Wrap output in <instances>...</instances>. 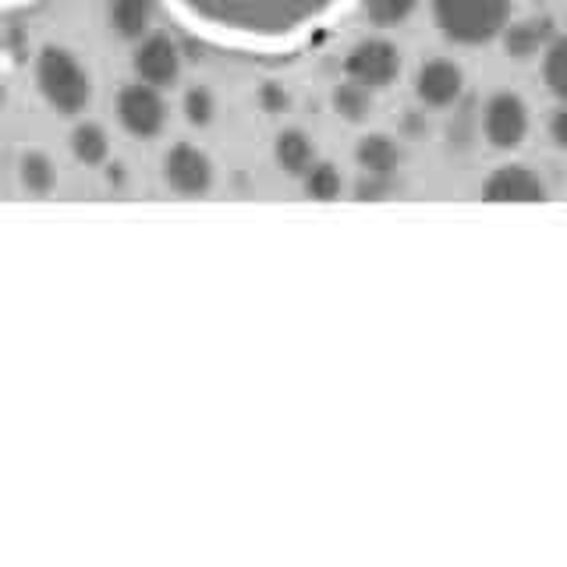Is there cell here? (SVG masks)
<instances>
[{
  "label": "cell",
  "instance_id": "cell-1",
  "mask_svg": "<svg viewBox=\"0 0 567 567\" xmlns=\"http://www.w3.org/2000/svg\"><path fill=\"white\" fill-rule=\"evenodd\" d=\"M195 32L224 47L288 50L306 43L344 0H164Z\"/></svg>",
  "mask_w": 567,
  "mask_h": 567
},
{
  "label": "cell",
  "instance_id": "cell-2",
  "mask_svg": "<svg viewBox=\"0 0 567 567\" xmlns=\"http://www.w3.org/2000/svg\"><path fill=\"white\" fill-rule=\"evenodd\" d=\"M32 82L58 117H79L93 103V75L71 47L47 43L32 58Z\"/></svg>",
  "mask_w": 567,
  "mask_h": 567
},
{
  "label": "cell",
  "instance_id": "cell-3",
  "mask_svg": "<svg viewBox=\"0 0 567 567\" xmlns=\"http://www.w3.org/2000/svg\"><path fill=\"white\" fill-rule=\"evenodd\" d=\"M430 14L447 43L486 47L514 18V0H430Z\"/></svg>",
  "mask_w": 567,
  "mask_h": 567
},
{
  "label": "cell",
  "instance_id": "cell-4",
  "mask_svg": "<svg viewBox=\"0 0 567 567\" xmlns=\"http://www.w3.org/2000/svg\"><path fill=\"white\" fill-rule=\"evenodd\" d=\"M114 117L121 124L124 135L150 142L156 135H164L167 121H171V103L164 96V89L146 85V82H128L117 89L114 96Z\"/></svg>",
  "mask_w": 567,
  "mask_h": 567
},
{
  "label": "cell",
  "instance_id": "cell-5",
  "mask_svg": "<svg viewBox=\"0 0 567 567\" xmlns=\"http://www.w3.org/2000/svg\"><path fill=\"white\" fill-rule=\"evenodd\" d=\"M401 47L386 35H365L344 53V79L372 89V93H383V89L394 85L401 79Z\"/></svg>",
  "mask_w": 567,
  "mask_h": 567
},
{
  "label": "cell",
  "instance_id": "cell-6",
  "mask_svg": "<svg viewBox=\"0 0 567 567\" xmlns=\"http://www.w3.org/2000/svg\"><path fill=\"white\" fill-rule=\"evenodd\" d=\"M478 132H483V138L501 153L522 150V142L532 132V111H528L525 96L511 93V89L493 93L483 103V114H478Z\"/></svg>",
  "mask_w": 567,
  "mask_h": 567
},
{
  "label": "cell",
  "instance_id": "cell-7",
  "mask_svg": "<svg viewBox=\"0 0 567 567\" xmlns=\"http://www.w3.org/2000/svg\"><path fill=\"white\" fill-rule=\"evenodd\" d=\"M159 171H164V185L182 199H203V195L217 188V164L195 142H174L164 153Z\"/></svg>",
  "mask_w": 567,
  "mask_h": 567
},
{
  "label": "cell",
  "instance_id": "cell-8",
  "mask_svg": "<svg viewBox=\"0 0 567 567\" xmlns=\"http://www.w3.org/2000/svg\"><path fill=\"white\" fill-rule=\"evenodd\" d=\"M182 68H185L182 47H177V40H174V35H167V32L150 29L135 43V50H132V71H135V79L146 82V85L164 89V93L182 82Z\"/></svg>",
  "mask_w": 567,
  "mask_h": 567
},
{
  "label": "cell",
  "instance_id": "cell-9",
  "mask_svg": "<svg viewBox=\"0 0 567 567\" xmlns=\"http://www.w3.org/2000/svg\"><path fill=\"white\" fill-rule=\"evenodd\" d=\"M465 96V68L451 58H430L415 71V100L425 111H447Z\"/></svg>",
  "mask_w": 567,
  "mask_h": 567
},
{
  "label": "cell",
  "instance_id": "cell-10",
  "mask_svg": "<svg viewBox=\"0 0 567 567\" xmlns=\"http://www.w3.org/2000/svg\"><path fill=\"white\" fill-rule=\"evenodd\" d=\"M478 195H483L486 203H546L549 188L528 164L511 159V164H501L489 171Z\"/></svg>",
  "mask_w": 567,
  "mask_h": 567
},
{
  "label": "cell",
  "instance_id": "cell-11",
  "mask_svg": "<svg viewBox=\"0 0 567 567\" xmlns=\"http://www.w3.org/2000/svg\"><path fill=\"white\" fill-rule=\"evenodd\" d=\"M557 35V25L549 14H528V18H511L507 29L501 32L504 53L511 61H536L543 50Z\"/></svg>",
  "mask_w": 567,
  "mask_h": 567
},
{
  "label": "cell",
  "instance_id": "cell-12",
  "mask_svg": "<svg viewBox=\"0 0 567 567\" xmlns=\"http://www.w3.org/2000/svg\"><path fill=\"white\" fill-rule=\"evenodd\" d=\"M354 164H359L362 174L372 177H394L398 182V171L404 164V153H401V142L386 132H365L354 146Z\"/></svg>",
  "mask_w": 567,
  "mask_h": 567
},
{
  "label": "cell",
  "instance_id": "cell-13",
  "mask_svg": "<svg viewBox=\"0 0 567 567\" xmlns=\"http://www.w3.org/2000/svg\"><path fill=\"white\" fill-rule=\"evenodd\" d=\"M156 0H106V25L124 43H138L153 29Z\"/></svg>",
  "mask_w": 567,
  "mask_h": 567
},
{
  "label": "cell",
  "instance_id": "cell-14",
  "mask_svg": "<svg viewBox=\"0 0 567 567\" xmlns=\"http://www.w3.org/2000/svg\"><path fill=\"white\" fill-rule=\"evenodd\" d=\"M316 142H312V135L306 132V128H280L277 132V138H274V164L288 174V177H298L306 174L312 164H316Z\"/></svg>",
  "mask_w": 567,
  "mask_h": 567
},
{
  "label": "cell",
  "instance_id": "cell-15",
  "mask_svg": "<svg viewBox=\"0 0 567 567\" xmlns=\"http://www.w3.org/2000/svg\"><path fill=\"white\" fill-rule=\"evenodd\" d=\"M18 185L32 199H47V195L58 192L61 185V171L53 164V156L43 150H25L18 156Z\"/></svg>",
  "mask_w": 567,
  "mask_h": 567
},
{
  "label": "cell",
  "instance_id": "cell-16",
  "mask_svg": "<svg viewBox=\"0 0 567 567\" xmlns=\"http://www.w3.org/2000/svg\"><path fill=\"white\" fill-rule=\"evenodd\" d=\"M68 150L82 167H103L111 164V135L96 121H79L68 135Z\"/></svg>",
  "mask_w": 567,
  "mask_h": 567
},
{
  "label": "cell",
  "instance_id": "cell-17",
  "mask_svg": "<svg viewBox=\"0 0 567 567\" xmlns=\"http://www.w3.org/2000/svg\"><path fill=\"white\" fill-rule=\"evenodd\" d=\"M330 103H333V114L341 117L344 124H365L372 117V111H377V93L365 89V85H359V82L344 79V82L333 85Z\"/></svg>",
  "mask_w": 567,
  "mask_h": 567
},
{
  "label": "cell",
  "instance_id": "cell-18",
  "mask_svg": "<svg viewBox=\"0 0 567 567\" xmlns=\"http://www.w3.org/2000/svg\"><path fill=\"white\" fill-rule=\"evenodd\" d=\"M301 182V192L309 195L316 203H333L344 195V174L341 167L333 164V159H316V164L298 177Z\"/></svg>",
  "mask_w": 567,
  "mask_h": 567
},
{
  "label": "cell",
  "instance_id": "cell-19",
  "mask_svg": "<svg viewBox=\"0 0 567 567\" xmlns=\"http://www.w3.org/2000/svg\"><path fill=\"white\" fill-rule=\"evenodd\" d=\"M539 71H543V82L546 89L554 93L560 103H567V32H557L554 40H549V47L543 50L539 58Z\"/></svg>",
  "mask_w": 567,
  "mask_h": 567
},
{
  "label": "cell",
  "instance_id": "cell-20",
  "mask_svg": "<svg viewBox=\"0 0 567 567\" xmlns=\"http://www.w3.org/2000/svg\"><path fill=\"white\" fill-rule=\"evenodd\" d=\"M217 111H220V103L209 85L195 82L182 93V117L192 124V128H209V124L217 121Z\"/></svg>",
  "mask_w": 567,
  "mask_h": 567
},
{
  "label": "cell",
  "instance_id": "cell-21",
  "mask_svg": "<svg viewBox=\"0 0 567 567\" xmlns=\"http://www.w3.org/2000/svg\"><path fill=\"white\" fill-rule=\"evenodd\" d=\"M422 0H362V14L377 29H398L419 11Z\"/></svg>",
  "mask_w": 567,
  "mask_h": 567
},
{
  "label": "cell",
  "instance_id": "cell-22",
  "mask_svg": "<svg viewBox=\"0 0 567 567\" xmlns=\"http://www.w3.org/2000/svg\"><path fill=\"white\" fill-rule=\"evenodd\" d=\"M394 188H398V182L394 177H372V174H362L359 182H354V199L359 203H380V199H386V195H394Z\"/></svg>",
  "mask_w": 567,
  "mask_h": 567
},
{
  "label": "cell",
  "instance_id": "cell-23",
  "mask_svg": "<svg viewBox=\"0 0 567 567\" xmlns=\"http://www.w3.org/2000/svg\"><path fill=\"white\" fill-rule=\"evenodd\" d=\"M259 106H262L266 114H284L291 106L288 89H284L280 82H262L259 85Z\"/></svg>",
  "mask_w": 567,
  "mask_h": 567
},
{
  "label": "cell",
  "instance_id": "cell-24",
  "mask_svg": "<svg viewBox=\"0 0 567 567\" xmlns=\"http://www.w3.org/2000/svg\"><path fill=\"white\" fill-rule=\"evenodd\" d=\"M475 128H478V121H461V117H454V121H451V128H447L451 150H468Z\"/></svg>",
  "mask_w": 567,
  "mask_h": 567
},
{
  "label": "cell",
  "instance_id": "cell-25",
  "mask_svg": "<svg viewBox=\"0 0 567 567\" xmlns=\"http://www.w3.org/2000/svg\"><path fill=\"white\" fill-rule=\"evenodd\" d=\"M546 132H549V142H554L557 150H564V153H567V103H560L557 111L549 114Z\"/></svg>",
  "mask_w": 567,
  "mask_h": 567
},
{
  "label": "cell",
  "instance_id": "cell-26",
  "mask_svg": "<svg viewBox=\"0 0 567 567\" xmlns=\"http://www.w3.org/2000/svg\"><path fill=\"white\" fill-rule=\"evenodd\" d=\"M22 4H32V0H0V11H11V8H22Z\"/></svg>",
  "mask_w": 567,
  "mask_h": 567
},
{
  "label": "cell",
  "instance_id": "cell-27",
  "mask_svg": "<svg viewBox=\"0 0 567 567\" xmlns=\"http://www.w3.org/2000/svg\"><path fill=\"white\" fill-rule=\"evenodd\" d=\"M4 106H8V85L0 79V114H4Z\"/></svg>",
  "mask_w": 567,
  "mask_h": 567
}]
</instances>
